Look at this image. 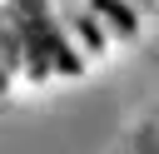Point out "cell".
Instances as JSON below:
<instances>
[{
	"label": "cell",
	"mask_w": 159,
	"mask_h": 154,
	"mask_svg": "<svg viewBox=\"0 0 159 154\" xmlns=\"http://www.w3.org/2000/svg\"><path fill=\"white\" fill-rule=\"evenodd\" d=\"M20 45H25V75L30 79H60V75H80L84 55L75 45V35L65 30L55 0H5Z\"/></svg>",
	"instance_id": "obj_1"
}]
</instances>
